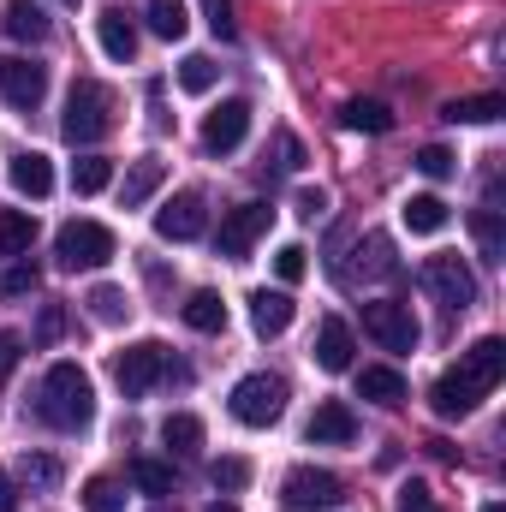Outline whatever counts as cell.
<instances>
[{
    "mask_svg": "<svg viewBox=\"0 0 506 512\" xmlns=\"http://www.w3.org/2000/svg\"><path fill=\"white\" fill-rule=\"evenodd\" d=\"M96 42H102V54H108V60H120V66H126L131 54H137V24H131V12L108 6V12L96 18Z\"/></svg>",
    "mask_w": 506,
    "mask_h": 512,
    "instance_id": "ffe728a7",
    "label": "cell"
},
{
    "mask_svg": "<svg viewBox=\"0 0 506 512\" xmlns=\"http://www.w3.org/2000/svg\"><path fill=\"white\" fill-rule=\"evenodd\" d=\"M268 221H274V209H268V203H239V209L221 221V239H215L221 256H233V262H239V256H251V245L268 233Z\"/></svg>",
    "mask_w": 506,
    "mask_h": 512,
    "instance_id": "30bf717a",
    "label": "cell"
},
{
    "mask_svg": "<svg viewBox=\"0 0 506 512\" xmlns=\"http://www.w3.org/2000/svg\"><path fill=\"white\" fill-rule=\"evenodd\" d=\"M36 417H42L48 429H60V435L90 429V417H96V387H90V376H84L78 364H54V370L42 376Z\"/></svg>",
    "mask_w": 506,
    "mask_h": 512,
    "instance_id": "6da1fadb",
    "label": "cell"
},
{
    "mask_svg": "<svg viewBox=\"0 0 506 512\" xmlns=\"http://www.w3.org/2000/svg\"><path fill=\"white\" fill-rule=\"evenodd\" d=\"M340 120H346V131H370V137H381V131L393 126V114H387L381 102H364V96H352V102L340 108Z\"/></svg>",
    "mask_w": 506,
    "mask_h": 512,
    "instance_id": "1f68e13d",
    "label": "cell"
},
{
    "mask_svg": "<svg viewBox=\"0 0 506 512\" xmlns=\"http://www.w3.org/2000/svg\"><path fill=\"white\" fill-rule=\"evenodd\" d=\"M179 316H185V328H197V334H221V328H227V304H221V292H191Z\"/></svg>",
    "mask_w": 506,
    "mask_h": 512,
    "instance_id": "603a6c76",
    "label": "cell"
},
{
    "mask_svg": "<svg viewBox=\"0 0 506 512\" xmlns=\"http://www.w3.org/2000/svg\"><path fill=\"white\" fill-rule=\"evenodd\" d=\"M203 512H239V507L233 501H215V507H203Z\"/></svg>",
    "mask_w": 506,
    "mask_h": 512,
    "instance_id": "c3c4849f",
    "label": "cell"
},
{
    "mask_svg": "<svg viewBox=\"0 0 506 512\" xmlns=\"http://www.w3.org/2000/svg\"><path fill=\"white\" fill-rule=\"evenodd\" d=\"M12 507H18V495H12V477L0 471V512H12Z\"/></svg>",
    "mask_w": 506,
    "mask_h": 512,
    "instance_id": "7dc6e473",
    "label": "cell"
},
{
    "mask_svg": "<svg viewBox=\"0 0 506 512\" xmlns=\"http://www.w3.org/2000/svg\"><path fill=\"white\" fill-rule=\"evenodd\" d=\"M114 185V161L108 155H78L72 161V191L78 197H96V191H108Z\"/></svg>",
    "mask_w": 506,
    "mask_h": 512,
    "instance_id": "d4e9b609",
    "label": "cell"
},
{
    "mask_svg": "<svg viewBox=\"0 0 506 512\" xmlns=\"http://www.w3.org/2000/svg\"><path fill=\"white\" fill-rule=\"evenodd\" d=\"M358 399H370V405H405V376L399 370H387V364H370V370H358Z\"/></svg>",
    "mask_w": 506,
    "mask_h": 512,
    "instance_id": "44dd1931",
    "label": "cell"
},
{
    "mask_svg": "<svg viewBox=\"0 0 506 512\" xmlns=\"http://www.w3.org/2000/svg\"><path fill=\"white\" fill-rule=\"evenodd\" d=\"M161 179H167V161H161V155H137V161L126 167L120 203H126V209H143V203H149V197L161 191Z\"/></svg>",
    "mask_w": 506,
    "mask_h": 512,
    "instance_id": "d6986e66",
    "label": "cell"
},
{
    "mask_svg": "<svg viewBox=\"0 0 506 512\" xmlns=\"http://www.w3.org/2000/svg\"><path fill=\"white\" fill-rule=\"evenodd\" d=\"M459 370L483 387V393H495V387H501V376H506V346L495 340V334H483V340L459 358Z\"/></svg>",
    "mask_w": 506,
    "mask_h": 512,
    "instance_id": "ac0fdd59",
    "label": "cell"
},
{
    "mask_svg": "<svg viewBox=\"0 0 506 512\" xmlns=\"http://www.w3.org/2000/svg\"><path fill=\"white\" fill-rule=\"evenodd\" d=\"M310 447H352L358 441V417H352V405H340V399H328V405H316V417H310Z\"/></svg>",
    "mask_w": 506,
    "mask_h": 512,
    "instance_id": "4fadbf2b",
    "label": "cell"
},
{
    "mask_svg": "<svg viewBox=\"0 0 506 512\" xmlns=\"http://www.w3.org/2000/svg\"><path fill=\"white\" fill-rule=\"evenodd\" d=\"M203 227H209V209H203L197 191H179V197H167L155 209V233L167 245H191V239H203Z\"/></svg>",
    "mask_w": 506,
    "mask_h": 512,
    "instance_id": "9c48e42d",
    "label": "cell"
},
{
    "mask_svg": "<svg viewBox=\"0 0 506 512\" xmlns=\"http://www.w3.org/2000/svg\"><path fill=\"white\" fill-rule=\"evenodd\" d=\"M0 30L18 36V42H42V36H48V18H42V6H30V0H6V6H0Z\"/></svg>",
    "mask_w": 506,
    "mask_h": 512,
    "instance_id": "7402d4cb",
    "label": "cell"
},
{
    "mask_svg": "<svg viewBox=\"0 0 506 512\" xmlns=\"http://www.w3.org/2000/svg\"><path fill=\"white\" fill-rule=\"evenodd\" d=\"M209 483H215L221 495H239V489L251 483V465H245V459H215V465H209Z\"/></svg>",
    "mask_w": 506,
    "mask_h": 512,
    "instance_id": "d590c367",
    "label": "cell"
},
{
    "mask_svg": "<svg viewBox=\"0 0 506 512\" xmlns=\"http://www.w3.org/2000/svg\"><path fill=\"white\" fill-rule=\"evenodd\" d=\"M274 167H280V173H298V167H304V143H298V137H280V161H274Z\"/></svg>",
    "mask_w": 506,
    "mask_h": 512,
    "instance_id": "ee69618b",
    "label": "cell"
},
{
    "mask_svg": "<svg viewBox=\"0 0 506 512\" xmlns=\"http://www.w3.org/2000/svg\"><path fill=\"white\" fill-rule=\"evenodd\" d=\"M60 6H78V0H60Z\"/></svg>",
    "mask_w": 506,
    "mask_h": 512,
    "instance_id": "f907efd6",
    "label": "cell"
},
{
    "mask_svg": "<svg viewBox=\"0 0 506 512\" xmlns=\"http://www.w3.org/2000/svg\"><path fill=\"white\" fill-rule=\"evenodd\" d=\"M423 286H429L447 310H471V304H477V274H471L459 256H429V262H423Z\"/></svg>",
    "mask_w": 506,
    "mask_h": 512,
    "instance_id": "ba28073f",
    "label": "cell"
},
{
    "mask_svg": "<svg viewBox=\"0 0 506 512\" xmlns=\"http://www.w3.org/2000/svg\"><path fill=\"white\" fill-rule=\"evenodd\" d=\"M60 328H66V322H60V310L48 304V310H42V328H36V340L48 346V340H60Z\"/></svg>",
    "mask_w": 506,
    "mask_h": 512,
    "instance_id": "bcb514c9",
    "label": "cell"
},
{
    "mask_svg": "<svg viewBox=\"0 0 506 512\" xmlns=\"http://www.w3.org/2000/svg\"><path fill=\"white\" fill-rule=\"evenodd\" d=\"M304 256H310L304 245H280V251H274V274H280L286 286H298V280H304V268H310Z\"/></svg>",
    "mask_w": 506,
    "mask_h": 512,
    "instance_id": "ab89813d",
    "label": "cell"
},
{
    "mask_svg": "<svg viewBox=\"0 0 506 512\" xmlns=\"http://www.w3.org/2000/svg\"><path fill=\"white\" fill-rule=\"evenodd\" d=\"M30 245H36V215H24V209H0V251L24 256Z\"/></svg>",
    "mask_w": 506,
    "mask_h": 512,
    "instance_id": "4316f807",
    "label": "cell"
},
{
    "mask_svg": "<svg viewBox=\"0 0 506 512\" xmlns=\"http://www.w3.org/2000/svg\"><path fill=\"white\" fill-rule=\"evenodd\" d=\"M483 512H506V507H501V501H489V507H483Z\"/></svg>",
    "mask_w": 506,
    "mask_h": 512,
    "instance_id": "681fc988",
    "label": "cell"
},
{
    "mask_svg": "<svg viewBox=\"0 0 506 512\" xmlns=\"http://www.w3.org/2000/svg\"><path fill=\"white\" fill-rule=\"evenodd\" d=\"M506 102L501 96H459V102H447V120L453 126H489V120H501Z\"/></svg>",
    "mask_w": 506,
    "mask_h": 512,
    "instance_id": "484cf974",
    "label": "cell"
},
{
    "mask_svg": "<svg viewBox=\"0 0 506 512\" xmlns=\"http://www.w3.org/2000/svg\"><path fill=\"white\" fill-rule=\"evenodd\" d=\"M149 30H155V36H167V42H179V36L191 30L185 0H149Z\"/></svg>",
    "mask_w": 506,
    "mask_h": 512,
    "instance_id": "4dcf8cb0",
    "label": "cell"
},
{
    "mask_svg": "<svg viewBox=\"0 0 506 512\" xmlns=\"http://www.w3.org/2000/svg\"><path fill=\"white\" fill-rule=\"evenodd\" d=\"M12 370H18V334H6V328H0V382H6Z\"/></svg>",
    "mask_w": 506,
    "mask_h": 512,
    "instance_id": "f6af8a7d",
    "label": "cell"
},
{
    "mask_svg": "<svg viewBox=\"0 0 506 512\" xmlns=\"http://www.w3.org/2000/svg\"><path fill=\"white\" fill-rule=\"evenodd\" d=\"M417 173L423 179H453V155L441 143H429V149H417Z\"/></svg>",
    "mask_w": 506,
    "mask_h": 512,
    "instance_id": "60d3db41",
    "label": "cell"
},
{
    "mask_svg": "<svg viewBox=\"0 0 506 512\" xmlns=\"http://www.w3.org/2000/svg\"><path fill=\"white\" fill-rule=\"evenodd\" d=\"M6 179H12L18 197H48V191H54V167H48L42 149H18V155L6 161Z\"/></svg>",
    "mask_w": 506,
    "mask_h": 512,
    "instance_id": "2e32d148",
    "label": "cell"
},
{
    "mask_svg": "<svg viewBox=\"0 0 506 512\" xmlns=\"http://www.w3.org/2000/svg\"><path fill=\"white\" fill-rule=\"evenodd\" d=\"M245 137H251V102H239V96L221 102V108L203 120V149H209V155H233Z\"/></svg>",
    "mask_w": 506,
    "mask_h": 512,
    "instance_id": "8fae6325",
    "label": "cell"
},
{
    "mask_svg": "<svg viewBox=\"0 0 506 512\" xmlns=\"http://www.w3.org/2000/svg\"><path fill=\"white\" fill-rule=\"evenodd\" d=\"M167 376H185L179 364H167V352L155 346V340H137L126 346L120 358H114V382L126 387V399H143L155 382H167Z\"/></svg>",
    "mask_w": 506,
    "mask_h": 512,
    "instance_id": "8992f818",
    "label": "cell"
},
{
    "mask_svg": "<svg viewBox=\"0 0 506 512\" xmlns=\"http://www.w3.org/2000/svg\"><path fill=\"white\" fill-rule=\"evenodd\" d=\"M131 483H137L143 495H173V465H161V459H131Z\"/></svg>",
    "mask_w": 506,
    "mask_h": 512,
    "instance_id": "d6a6232c",
    "label": "cell"
},
{
    "mask_svg": "<svg viewBox=\"0 0 506 512\" xmlns=\"http://www.w3.org/2000/svg\"><path fill=\"white\" fill-rule=\"evenodd\" d=\"M126 310H131V304H126V292H120V286H96V292H90V316H96V322H120Z\"/></svg>",
    "mask_w": 506,
    "mask_h": 512,
    "instance_id": "8d00e7d4",
    "label": "cell"
},
{
    "mask_svg": "<svg viewBox=\"0 0 506 512\" xmlns=\"http://www.w3.org/2000/svg\"><path fill=\"white\" fill-rule=\"evenodd\" d=\"M292 316H298V304H292V292H251V328L262 340H280L286 328H292Z\"/></svg>",
    "mask_w": 506,
    "mask_h": 512,
    "instance_id": "e0dca14e",
    "label": "cell"
},
{
    "mask_svg": "<svg viewBox=\"0 0 506 512\" xmlns=\"http://www.w3.org/2000/svg\"><path fill=\"white\" fill-rule=\"evenodd\" d=\"M292 209H298L304 221H322V215H328V191H298V203H292Z\"/></svg>",
    "mask_w": 506,
    "mask_h": 512,
    "instance_id": "7bdbcfd3",
    "label": "cell"
},
{
    "mask_svg": "<svg viewBox=\"0 0 506 512\" xmlns=\"http://www.w3.org/2000/svg\"><path fill=\"white\" fill-rule=\"evenodd\" d=\"M84 512H126V495L114 477H90L84 483Z\"/></svg>",
    "mask_w": 506,
    "mask_h": 512,
    "instance_id": "836d02e7",
    "label": "cell"
},
{
    "mask_svg": "<svg viewBox=\"0 0 506 512\" xmlns=\"http://www.w3.org/2000/svg\"><path fill=\"white\" fill-rule=\"evenodd\" d=\"M429 399H435V411H441V417H471V411H477V405H483L489 393L471 382V376H465L459 364H453V370H447L441 382L429 387Z\"/></svg>",
    "mask_w": 506,
    "mask_h": 512,
    "instance_id": "5bb4252c",
    "label": "cell"
},
{
    "mask_svg": "<svg viewBox=\"0 0 506 512\" xmlns=\"http://www.w3.org/2000/svg\"><path fill=\"white\" fill-rule=\"evenodd\" d=\"M0 96H6L12 108H36V102L48 96V66H36V60H24V54L0 60Z\"/></svg>",
    "mask_w": 506,
    "mask_h": 512,
    "instance_id": "7c38bea8",
    "label": "cell"
},
{
    "mask_svg": "<svg viewBox=\"0 0 506 512\" xmlns=\"http://www.w3.org/2000/svg\"><path fill=\"white\" fill-rule=\"evenodd\" d=\"M161 441H167L173 453H197V447H203V417H191V411H173V417L161 423Z\"/></svg>",
    "mask_w": 506,
    "mask_h": 512,
    "instance_id": "f546056e",
    "label": "cell"
},
{
    "mask_svg": "<svg viewBox=\"0 0 506 512\" xmlns=\"http://www.w3.org/2000/svg\"><path fill=\"white\" fill-rule=\"evenodd\" d=\"M54 256H60V268H108L120 256V245L102 221H66L54 239Z\"/></svg>",
    "mask_w": 506,
    "mask_h": 512,
    "instance_id": "277c9868",
    "label": "cell"
},
{
    "mask_svg": "<svg viewBox=\"0 0 506 512\" xmlns=\"http://www.w3.org/2000/svg\"><path fill=\"white\" fill-rule=\"evenodd\" d=\"M18 477H24L30 489H54V483H60V459H48V453H24V459H18Z\"/></svg>",
    "mask_w": 506,
    "mask_h": 512,
    "instance_id": "e575fe53",
    "label": "cell"
},
{
    "mask_svg": "<svg viewBox=\"0 0 506 512\" xmlns=\"http://www.w3.org/2000/svg\"><path fill=\"white\" fill-rule=\"evenodd\" d=\"M399 215H405V227H411L417 239H429V233H441V227H447V203H441V197H429V191H423V197H405V209H399Z\"/></svg>",
    "mask_w": 506,
    "mask_h": 512,
    "instance_id": "cb8c5ba5",
    "label": "cell"
},
{
    "mask_svg": "<svg viewBox=\"0 0 506 512\" xmlns=\"http://www.w3.org/2000/svg\"><path fill=\"white\" fill-rule=\"evenodd\" d=\"M280 501H286V507H298V512H322V507H334V501H346V483H340L334 471L298 465V471H286Z\"/></svg>",
    "mask_w": 506,
    "mask_h": 512,
    "instance_id": "52a82bcc",
    "label": "cell"
},
{
    "mask_svg": "<svg viewBox=\"0 0 506 512\" xmlns=\"http://www.w3.org/2000/svg\"><path fill=\"white\" fill-rule=\"evenodd\" d=\"M471 233H477V251H483V262H501V256H506L501 209H477V215H471Z\"/></svg>",
    "mask_w": 506,
    "mask_h": 512,
    "instance_id": "83f0119b",
    "label": "cell"
},
{
    "mask_svg": "<svg viewBox=\"0 0 506 512\" xmlns=\"http://www.w3.org/2000/svg\"><path fill=\"white\" fill-rule=\"evenodd\" d=\"M352 352H358L352 328H346L340 316H322V328H316V364H322L328 376H346V370H352Z\"/></svg>",
    "mask_w": 506,
    "mask_h": 512,
    "instance_id": "9a60e30c",
    "label": "cell"
},
{
    "mask_svg": "<svg viewBox=\"0 0 506 512\" xmlns=\"http://www.w3.org/2000/svg\"><path fill=\"white\" fill-rule=\"evenodd\" d=\"M36 286H42L36 262H12V268L0 274V292H6V298H24V292H36Z\"/></svg>",
    "mask_w": 506,
    "mask_h": 512,
    "instance_id": "74e56055",
    "label": "cell"
},
{
    "mask_svg": "<svg viewBox=\"0 0 506 512\" xmlns=\"http://www.w3.org/2000/svg\"><path fill=\"white\" fill-rule=\"evenodd\" d=\"M399 512H441V507H435L429 483H405V489H399Z\"/></svg>",
    "mask_w": 506,
    "mask_h": 512,
    "instance_id": "b9f144b4",
    "label": "cell"
},
{
    "mask_svg": "<svg viewBox=\"0 0 506 512\" xmlns=\"http://www.w3.org/2000/svg\"><path fill=\"white\" fill-rule=\"evenodd\" d=\"M66 143H78V149H90V143H102L108 131H114V90L108 84H96V78H78L72 84V96H66Z\"/></svg>",
    "mask_w": 506,
    "mask_h": 512,
    "instance_id": "7a4b0ae2",
    "label": "cell"
},
{
    "mask_svg": "<svg viewBox=\"0 0 506 512\" xmlns=\"http://www.w3.org/2000/svg\"><path fill=\"white\" fill-rule=\"evenodd\" d=\"M364 334L376 340L381 352H417V340H423L411 304H393V298H370L364 304Z\"/></svg>",
    "mask_w": 506,
    "mask_h": 512,
    "instance_id": "5b68a950",
    "label": "cell"
},
{
    "mask_svg": "<svg viewBox=\"0 0 506 512\" xmlns=\"http://www.w3.org/2000/svg\"><path fill=\"white\" fill-rule=\"evenodd\" d=\"M197 6H203V24H209L221 42H233V36H239V24H233V0H197Z\"/></svg>",
    "mask_w": 506,
    "mask_h": 512,
    "instance_id": "f35d334b",
    "label": "cell"
},
{
    "mask_svg": "<svg viewBox=\"0 0 506 512\" xmlns=\"http://www.w3.org/2000/svg\"><path fill=\"white\" fill-rule=\"evenodd\" d=\"M227 411H233L245 429H268V423H280V417H286V382H280V376H268V370H256V376H245V382L233 387Z\"/></svg>",
    "mask_w": 506,
    "mask_h": 512,
    "instance_id": "3957f363",
    "label": "cell"
},
{
    "mask_svg": "<svg viewBox=\"0 0 506 512\" xmlns=\"http://www.w3.org/2000/svg\"><path fill=\"white\" fill-rule=\"evenodd\" d=\"M215 78H221V66H215L209 54H185V60H179V90H185V96H209Z\"/></svg>",
    "mask_w": 506,
    "mask_h": 512,
    "instance_id": "f1b7e54d",
    "label": "cell"
}]
</instances>
